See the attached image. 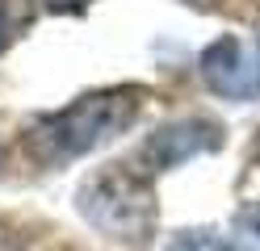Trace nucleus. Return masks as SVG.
I'll return each mask as SVG.
<instances>
[{
    "instance_id": "7ed1b4c3",
    "label": "nucleus",
    "mask_w": 260,
    "mask_h": 251,
    "mask_svg": "<svg viewBox=\"0 0 260 251\" xmlns=\"http://www.w3.org/2000/svg\"><path fill=\"white\" fill-rule=\"evenodd\" d=\"M198 71L214 96H226V100H256L260 96V50H248L231 33L214 38L202 50Z\"/></svg>"
},
{
    "instance_id": "39448f33",
    "label": "nucleus",
    "mask_w": 260,
    "mask_h": 251,
    "mask_svg": "<svg viewBox=\"0 0 260 251\" xmlns=\"http://www.w3.org/2000/svg\"><path fill=\"white\" fill-rule=\"evenodd\" d=\"M231 234H235V251H260V201H248L231 218Z\"/></svg>"
},
{
    "instance_id": "6e6552de",
    "label": "nucleus",
    "mask_w": 260,
    "mask_h": 251,
    "mask_svg": "<svg viewBox=\"0 0 260 251\" xmlns=\"http://www.w3.org/2000/svg\"><path fill=\"white\" fill-rule=\"evenodd\" d=\"M9 38V13H5V0H0V46H5Z\"/></svg>"
},
{
    "instance_id": "f257e3e1",
    "label": "nucleus",
    "mask_w": 260,
    "mask_h": 251,
    "mask_svg": "<svg viewBox=\"0 0 260 251\" xmlns=\"http://www.w3.org/2000/svg\"><path fill=\"white\" fill-rule=\"evenodd\" d=\"M139 117V92L135 88H105L72 100L68 109L46 113L34 126V147L46 159H76L105 147Z\"/></svg>"
},
{
    "instance_id": "f03ea898",
    "label": "nucleus",
    "mask_w": 260,
    "mask_h": 251,
    "mask_svg": "<svg viewBox=\"0 0 260 251\" xmlns=\"http://www.w3.org/2000/svg\"><path fill=\"white\" fill-rule=\"evenodd\" d=\"M76 209L105 239L126 247H143L159 222L155 189L130 167H101L96 176H88L76 193Z\"/></svg>"
},
{
    "instance_id": "0eeeda50",
    "label": "nucleus",
    "mask_w": 260,
    "mask_h": 251,
    "mask_svg": "<svg viewBox=\"0 0 260 251\" xmlns=\"http://www.w3.org/2000/svg\"><path fill=\"white\" fill-rule=\"evenodd\" d=\"M42 5L51 9V13H76V9H84L88 0H42Z\"/></svg>"
},
{
    "instance_id": "1a4fd4ad",
    "label": "nucleus",
    "mask_w": 260,
    "mask_h": 251,
    "mask_svg": "<svg viewBox=\"0 0 260 251\" xmlns=\"http://www.w3.org/2000/svg\"><path fill=\"white\" fill-rule=\"evenodd\" d=\"M0 251H21V247L13 243V239H5V234H0Z\"/></svg>"
},
{
    "instance_id": "9d476101",
    "label": "nucleus",
    "mask_w": 260,
    "mask_h": 251,
    "mask_svg": "<svg viewBox=\"0 0 260 251\" xmlns=\"http://www.w3.org/2000/svg\"><path fill=\"white\" fill-rule=\"evenodd\" d=\"M256 50H260V25H256Z\"/></svg>"
},
{
    "instance_id": "20e7f679",
    "label": "nucleus",
    "mask_w": 260,
    "mask_h": 251,
    "mask_svg": "<svg viewBox=\"0 0 260 251\" xmlns=\"http://www.w3.org/2000/svg\"><path fill=\"white\" fill-rule=\"evenodd\" d=\"M222 147V126L210 122V117H176V122L159 126L147 142H143L139 155L147 159L155 172L164 167H181L198 155H210V151Z\"/></svg>"
},
{
    "instance_id": "423d86ee",
    "label": "nucleus",
    "mask_w": 260,
    "mask_h": 251,
    "mask_svg": "<svg viewBox=\"0 0 260 251\" xmlns=\"http://www.w3.org/2000/svg\"><path fill=\"white\" fill-rule=\"evenodd\" d=\"M164 251H235V243H226V239H218L214 230L198 226V230H176Z\"/></svg>"
}]
</instances>
